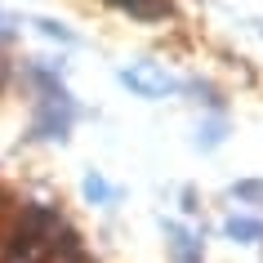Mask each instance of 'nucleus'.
Returning <instances> with one entry per match:
<instances>
[{
  "label": "nucleus",
  "instance_id": "obj_10",
  "mask_svg": "<svg viewBox=\"0 0 263 263\" xmlns=\"http://www.w3.org/2000/svg\"><path fill=\"white\" fill-rule=\"evenodd\" d=\"M9 36H14V23H9V14L0 9V41H9Z\"/></svg>",
  "mask_w": 263,
  "mask_h": 263
},
{
  "label": "nucleus",
  "instance_id": "obj_11",
  "mask_svg": "<svg viewBox=\"0 0 263 263\" xmlns=\"http://www.w3.org/2000/svg\"><path fill=\"white\" fill-rule=\"evenodd\" d=\"M0 263H31V259H23V254H14V250H9V254H5Z\"/></svg>",
  "mask_w": 263,
  "mask_h": 263
},
{
  "label": "nucleus",
  "instance_id": "obj_9",
  "mask_svg": "<svg viewBox=\"0 0 263 263\" xmlns=\"http://www.w3.org/2000/svg\"><path fill=\"white\" fill-rule=\"evenodd\" d=\"M232 196H241V201H263V179H246V183H232Z\"/></svg>",
  "mask_w": 263,
  "mask_h": 263
},
{
  "label": "nucleus",
  "instance_id": "obj_6",
  "mask_svg": "<svg viewBox=\"0 0 263 263\" xmlns=\"http://www.w3.org/2000/svg\"><path fill=\"white\" fill-rule=\"evenodd\" d=\"M111 5L129 9L134 18H165V14H170V5H165V0H111Z\"/></svg>",
  "mask_w": 263,
  "mask_h": 263
},
{
  "label": "nucleus",
  "instance_id": "obj_5",
  "mask_svg": "<svg viewBox=\"0 0 263 263\" xmlns=\"http://www.w3.org/2000/svg\"><path fill=\"white\" fill-rule=\"evenodd\" d=\"M81 192L89 196V201H94V205H111V201H116V187H111L107 179H103V174H85V183H81Z\"/></svg>",
  "mask_w": 263,
  "mask_h": 263
},
{
  "label": "nucleus",
  "instance_id": "obj_8",
  "mask_svg": "<svg viewBox=\"0 0 263 263\" xmlns=\"http://www.w3.org/2000/svg\"><path fill=\"white\" fill-rule=\"evenodd\" d=\"M36 27H41L45 36H49V41H63V45H76V36H71V31L63 27V23H54V18H36Z\"/></svg>",
  "mask_w": 263,
  "mask_h": 263
},
{
  "label": "nucleus",
  "instance_id": "obj_4",
  "mask_svg": "<svg viewBox=\"0 0 263 263\" xmlns=\"http://www.w3.org/2000/svg\"><path fill=\"white\" fill-rule=\"evenodd\" d=\"M223 236H232V241H263V223L246 219V214H232V219L223 223Z\"/></svg>",
  "mask_w": 263,
  "mask_h": 263
},
{
  "label": "nucleus",
  "instance_id": "obj_1",
  "mask_svg": "<svg viewBox=\"0 0 263 263\" xmlns=\"http://www.w3.org/2000/svg\"><path fill=\"white\" fill-rule=\"evenodd\" d=\"M71 121H76V103H71L67 89H49V94L41 98V111H36V139H67L71 134Z\"/></svg>",
  "mask_w": 263,
  "mask_h": 263
},
{
  "label": "nucleus",
  "instance_id": "obj_3",
  "mask_svg": "<svg viewBox=\"0 0 263 263\" xmlns=\"http://www.w3.org/2000/svg\"><path fill=\"white\" fill-rule=\"evenodd\" d=\"M165 236H170V254H174V263H201V241H196L183 223H165Z\"/></svg>",
  "mask_w": 263,
  "mask_h": 263
},
{
  "label": "nucleus",
  "instance_id": "obj_2",
  "mask_svg": "<svg viewBox=\"0 0 263 263\" xmlns=\"http://www.w3.org/2000/svg\"><path fill=\"white\" fill-rule=\"evenodd\" d=\"M121 85L134 89V94H143V98H165V94L179 89V81H174L165 67H156V63H134V67H125Z\"/></svg>",
  "mask_w": 263,
  "mask_h": 263
},
{
  "label": "nucleus",
  "instance_id": "obj_7",
  "mask_svg": "<svg viewBox=\"0 0 263 263\" xmlns=\"http://www.w3.org/2000/svg\"><path fill=\"white\" fill-rule=\"evenodd\" d=\"M223 129H228V125H223V116L205 121V125H201V134H196V147H205V152H214V147L223 143Z\"/></svg>",
  "mask_w": 263,
  "mask_h": 263
}]
</instances>
